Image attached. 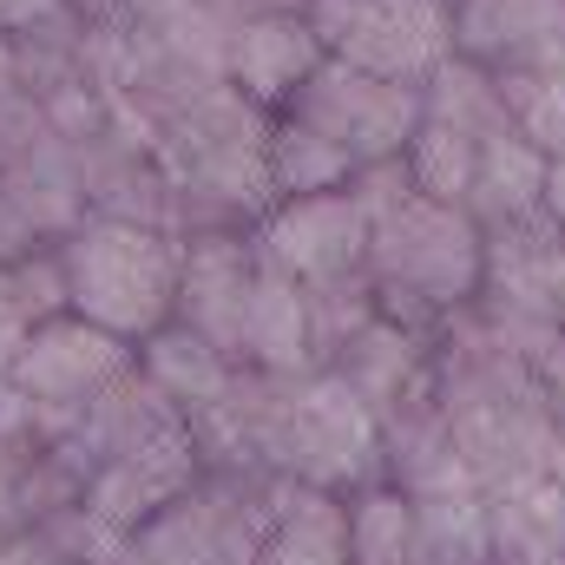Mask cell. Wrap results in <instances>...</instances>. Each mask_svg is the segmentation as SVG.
I'll return each mask as SVG.
<instances>
[{
	"label": "cell",
	"instance_id": "cell-21",
	"mask_svg": "<svg viewBox=\"0 0 565 565\" xmlns=\"http://www.w3.org/2000/svg\"><path fill=\"white\" fill-rule=\"evenodd\" d=\"M264 171H270V191L282 198H329V191H349L355 184V151L335 139H322L316 126L277 113L270 119V139H264Z\"/></svg>",
	"mask_w": 565,
	"mask_h": 565
},
{
	"label": "cell",
	"instance_id": "cell-34",
	"mask_svg": "<svg viewBox=\"0 0 565 565\" xmlns=\"http://www.w3.org/2000/svg\"><path fill=\"white\" fill-rule=\"evenodd\" d=\"M546 480H559V487H565V427L553 434V460H546Z\"/></svg>",
	"mask_w": 565,
	"mask_h": 565
},
{
	"label": "cell",
	"instance_id": "cell-3",
	"mask_svg": "<svg viewBox=\"0 0 565 565\" xmlns=\"http://www.w3.org/2000/svg\"><path fill=\"white\" fill-rule=\"evenodd\" d=\"M270 467H277V480L355 493V487L382 480V415L335 369L289 375Z\"/></svg>",
	"mask_w": 565,
	"mask_h": 565
},
{
	"label": "cell",
	"instance_id": "cell-18",
	"mask_svg": "<svg viewBox=\"0 0 565 565\" xmlns=\"http://www.w3.org/2000/svg\"><path fill=\"white\" fill-rule=\"evenodd\" d=\"M264 565H349V493L282 480L270 507Z\"/></svg>",
	"mask_w": 565,
	"mask_h": 565
},
{
	"label": "cell",
	"instance_id": "cell-29",
	"mask_svg": "<svg viewBox=\"0 0 565 565\" xmlns=\"http://www.w3.org/2000/svg\"><path fill=\"white\" fill-rule=\"evenodd\" d=\"M26 335H33V322L20 316V302L7 296V277H0V382L13 375V362H20V349H26Z\"/></svg>",
	"mask_w": 565,
	"mask_h": 565
},
{
	"label": "cell",
	"instance_id": "cell-38",
	"mask_svg": "<svg viewBox=\"0 0 565 565\" xmlns=\"http://www.w3.org/2000/svg\"><path fill=\"white\" fill-rule=\"evenodd\" d=\"M126 7H158V0H126Z\"/></svg>",
	"mask_w": 565,
	"mask_h": 565
},
{
	"label": "cell",
	"instance_id": "cell-5",
	"mask_svg": "<svg viewBox=\"0 0 565 565\" xmlns=\"http://www.w3.org/2000/svg\"><path fill=\"white\" fill-rule=\"evenodd\" d=\"M289 119L316 126L322 139L349 145L355 164H382V158H402L415 132H422L427 106H422V86H395V79H375V73H355L349 60H322L309 73V86L282 106Z\"/></svg>",
	"mask_w": 565,
	"mask_h": 565
},
{
	"label": "cell",
	"instance_id": "cell-1",
	"mask_svg": "<svg viewBox=\"0 0 565 565\" xmlns=\"http://www.w3.org/2000/svg\"><path fill=\"white\" fill-rule=\"evenodd\" d=\"M369 282L382 316L440 335V322L473 309L487 289V231L467 217V204L408 198L369 237Z\"/></svg>",
	"mask_w": 565,
	"mask_h": 565
},
{
	"label": "cell",
	"instance_id": "cell-6",
	"mask_svg": "<svg viewBox=\"0 0 565 565\" xmlns=\"http://www.w3.org/2000/svg\"><path fill=\"white\" fill-rule=\"evenodd\" d=\"M369 237H375V217L355 204V191L282 198V204H270V217L257 224V250L277 270H289L302 289L362 277L369 270Z\"/></svg>",
	"mask_w": 565,
	"mask_h": 565
},
{
	"label": "cell",
	"instance_id": "cell-13",
	"mask_svg": "<svg viewBox=\"0 0 565 565\" xmlns=\"http://www.w3.org/2000/svg\"><path fill=\"white\" fill-rule=\"evenodd\" d=\"M322 60H329V46H322V33L309 26V13H257V20H237L224 79H231L250 106H264V113L277 119L282 106L309 86V73H316Z\"/></svg>",
	"mask_w": 565,
	"mask_h": 565
},
{
	"label": "cell",
	"instance_id": "cell-37",
	"mask_svg": "<svg viewBox=\"0 0 565 565\" xmlns=\"http://www.w3.org/2000/svg\"><path fill=\"white\" fill-rule=\"evenodd\" d=\"M113 565H145V559H139V553H132V546H126V553H119V559H113Z\"/></svg>",
	"mask_w": 565,
	"mask_h": 565
},
{
	"label": "cell",
	"instance_id": "cell-36",
	"mask_svg": "<svg viewBox=\"0 0 565 565\" xmlns=\"http://www.w3.org/2000/svg\"><path fill=\"white\" fill-rule=\"evenodd\" d=\"M66 7H79V13H113V7H126V0H66Z\"/></svg>",
	"mask_w": 565,
	"mask_h": 565
},
{
	"label": "cell",
	"instance_id": "cell-25",
	"mask_svg": "<svg viewBox=\"0 0 565 565\" xmlns=\"http://www.w3.org/2000/svg\"><path fill=\"white\" fill-rule=\"evenodd\" d=\"M375 316H382V302H375L369 270L362 277H342V282H316L309 289V355H316V369H329Z\"/></svg>",
	"mask_w": 565,
	"mask_h": 565
},
{
	"label": "cell",
	"instance_id": "cell-19",
	"mask_svg": "<svg viewBox=\"0 0 565 565\" xmlns=\"http://www.w3.org/2000/svg\"><path fill=\"white\" fill-rule=\"evenodd\" d=\"M171 422H184L151 382H145V369L132 362L106 395H93L86 408H79V427H73V440H79V454L93 460V467H106V460H119V454H132L145 447L151 434H164Z\"/></svg>",
	"mask_w": 565,
	"mask_h": 565
},
{
	"label": "cell",
	"instance_id": "cell-35",
	"mask_svg": "<svg viewBox=\"0 0 565 565\" xmlns=\"http://www.w3.org/2000/svg\"><path fill=\"white\" fill-rule=\"evenodd\" d=\"M33 540H40V533H33ZM33 565H86V559H66V553H53V546L40 540V559H33Z\"/></svg>",
	"mask_w": 565,
	"mask_h": 565
},
{
	"label": "cell",
	"instance_id": "cell-27",
	"mask_svg": "<svg viewBox=\"0 0 565 565\" xmlns=\"http://www.w3.org/2000/svg\"><path fill=\"white\" fill-rule=\"evenodd\" d=\"M500 86H507V106H513V132L526 145H540L553 164H565V66L546 73V79L513 73Z\"/></svg>",
	"mask_w": 565,
	"mask_h": 565
},
{
	"label": "cell",
	"instance_id": "cell-31",
	"mask_svg": "<svg viewBox=\"0 0 565 565\" xmlns=\"http://www.w3.org/2000/svg\"><path fill=\"white\" fill-rule=\"evenodd\" d=\"M237 20H257V13H309V0H224Z\"/></svg>",
	"mask_w": 565,
	"mask_h": 565
},
{
	"label": "cell",
	"instance_id": "cell-9",
	"mask_svg": "<svg viewBox=\"0 0 565 565\" xmlns=\"http://www.w3.org/2000/svg\"><path fill=\"white\" fill-rule=\"evenodd\" d=\"M139 362L132 342L106 335L99 322L86 316H60V322H40L13 362V388H26L33 402H53V408H86L93 395H106L126 369Z\"/></svg>",
	"mask_w": 565,
	"mask_h": 565
},
{
	"label": "cell",
	"instance_id": "cell-8",
	"mask_svg": "<svg viewBox=\"0 0 565 565\" xmlns=\"http://www.w3.org/2000/svg\"><path fill=\"white\" fill-rule=\"evenodd\" d=\"M198 480H204V454H198V440H191V422H171L164 434H151L145 447L106 460V467H93L86 513H93L106 533H119V540L132 546V533L151 526L164 507H178Z\"/></svg>",
	"mask_w": 565,
	"mask_h": 565
},
{
	"label": "cell",
	"instance_id": "cell-33",
	"mask_svg": "<svg viewBox=\"0 0 565 565\" xmlns=\"http://www.w3.org/2000/svg\"><path fill=\"white\" fill-rule=\"evenodd\" d=\"M546 217L559 224V237H565V164H553V178H546Z\"/></svg>",
	"mask_w": 565,
	"mask_h": 565
},
{
	"label": "cell",
	"instance_id": "cell-24",
	"mask_svg": "<svg viewBox=\"0 0 565 565\" xmlns=\"http://www.w3.org/2000/svg\"><path fill=\"white\" fill-rule=\"evenodd\" d=\"M415 540V500L388 480H369L349 493V565H408Z\"/></svg>",
	"mask_w": 565,
	"mask_h": 565
},
{
	"label": "cell",
	"instance_id": "cell-11",
	"mask_svg": "<svg viewBox=\"0 0 565 565\" xmlns=\"http://www.w3.org/2000/svg\"><path fill=\"white\" fill-rule=\"evenodd\" d=\"M454 53L500 79H546L565 66V0H454Z\"/></svg>",
	"mask_w": 565,
	"mask_h": 565
},
{
	"label": "cell",
	"instance_id": "cell-10",
	"mask_svg": "<svg viewBox=\"0 0 565 565\" xmlns=\"http://www.w3.org/2000/svg\"><path fill=\"white\" fill-rule=\"evenodd\" d=\"M250 282H257V231L184 237V282H178V316H171V322L198 329L211 349H224V355L244 369Z\"/></svg>",
	"mask_w": 565,
	"mask_h": 565
},
{
	"label": "cell",
	"instance_id": "cell-20",
	"mask_svg": "<svg viewBox=\"0 0 565 565\" xmlns=\"http://www.w3.org/2000/svg\"><path fill=\"white\" fill-rule=\"evenodd\" d=\"M139 369L178 415L211 408V402L231 388V375H237V362H231L224 349H211V342H204L198 329H184V322H164L151 342H139Z\"/></svg>",
	"mask_w": 565,
	"mask_h": 565
},
{
	"label": "cell",
	"instance_id": "cell-16",
	"mask_svg": "<svg viewBox=\"0 0 565 565\" xmlns=\"http://www.w3.org/2000/svg\"><path fill=\"white\" fill-rule=\"evenodd\" d=\"M244 362L264 375H316L309 355V289L257 250L250 316H244Z\"/></svg>",
	"mask_w": 565,
	"mask_h": 565
},
{
	"label": "cell",
	"instance_id": "cell-26",
	"mask_svg": "<svg viewBox=\"0 0 565 565\" xmlns=\"http://www.w3.org/2000/svg\"><path fill=\"white\" fill-rule=\"evenodd\" d=\"M402 158H408L415 198H434V204H467L473 171H480V145H473V139H460V132H447V126L422 119V132H415V145H408Z\"/></svg>",
	"mask_w": 565,
	"mask_h": 565
},
{
	"label": "cell",
	"instance_id": "cell-30",
	"mask_svg": "<svg viewBox=\"0 0 565 565\" xmlns=\"http://www.w3.org/2000/svg\"><path fill=\"white\" fill-rule=\"evenodd\" d=\"M53 13H66V0H0V40L33 33V26L53 20Z\"/></svg>",
	"mask_w": 565,
	"mask_h": 565
},
{
	"label": "cell",
	"instance_id": "cell-4",
	"mask_svg": "<svg viewBox=\"0 0 565 565\" xmlns=\"http://www.w3.org/2000/svg\"><path fill=\"white\" fill-rule=\"evenodd\" d=\"M282 480L264 473H204L178 507L132 533L145 565H264L270 507Z\"/></svg>",
	"mask_w": 565,
	"mask_h": 565
},
{
	"label": "cell",
	"instance_id": "cell-7",
	"mask_svg": "<svg viewBox=\"0 0 565 565\" xmlns=\"http://www.w3.org/2000/svg\"><path fill=\"white\" fill-rule=\"evenodd\" d=\"M329 53L349 60L355 73L427 86L440 60H454V0H355Z\"/></svg>",
	"mask_w": 565,
	"mask_h": 565
},
{
	"label": "cell",
	"instance_id": "cell-32",
	"mask_svg": "<svg viewBox=\"0 0 565 565\" xmlns=\"http://www.w3.org/2000/svg\"><path fill=\"white\" fill-rule=\"evenodd\" d=\"M40 559V540H33V533H7V540H0V565H33Z\"/></svg>",
	"mask_w": 565,
	"mask_h": 565
},
{
	"label": "cell",
	"instance_id": "cell-15",
	"mask_svg": "<svg viewBox=\"0 0 565 565\" xmlns=\"http://www.w3.org/2000/svg\"><path fill=\"white\" fill-rule=\"evenodd\" d=\"M0 184L20 204V217L40 231V244H66L86 224V164H79V145L60 132H46L20 164H7Z\"/></svg>",
	"mask_w": 565,
	"mask_h": 565
},
{
	"label": "cell",
	"instance_id": "cell-28",
	"mask_svg": "<svg viewBox=\"0 0 565 565\" xmlns=\"http://www.w3.org/2000/svg\"><path fill=\"white\" fill-rule=\"evenodd\" d=\"M533 375H540V402H546V415L565 427V329L533 355Z\"/></svg>",
	"mask_w": 565,
	"mask_h": 565
},
{
	"label": "cell",
	"instance_id": "cell-12",
	"mask_svg": "<svg viewBox=\"0 0 565 565\" xmlns=\"http://www.w3.org/2000/svg\"><path fill=\"white\" fill-rule=\"evenodd\" d=\"M382 480L402 487L408 500H454V493H480L460 447H454V422L434 395V382L415 388L408 402H395L382 415Z\"/></svg>",
	"mask_w": 565,
	"mask_h": 565
},
{
	"label": "cell",
	"instance_id": "cell-2",
	"mask_svg": "<svg viewBox=\"0 0 565 565\" xmlns=\"http://www.w3.org/2000/svg\"><path fill=\"white\" fill-rule=\"evenodd\" d=\"M66 289H73V316L99 322L119 342H151L171 316H178V282H184V237L171 231H145L119 217H86L66 244Z\"/></svg>",
	"mask_w": 565,
	"mask_h": 565
},
{
	"label": "cell",
	"instance_id": "cell-23",
	"mask_svg": "<svg viewBox=\"0 0 565 565\" xmlns=\"http://www.w3.org/2000/svg\"><path fill=\"white\" fill-rule=\"evenodd\" d=\"M408 565H500V553H493V500L487 493L415 500Z\"/></svg>",
	"mask_w": 565,
	"mask_h": 565
},
{
	"label": "cell",
	"instance_id": "cell-22",
	"mask_svg": "<svg viewBox=\"0 0 565 565\" xmlns=\"http://www.w3.org/2000/svg\"><path fill=\"white\" fill-rule=\"evenodd\" d=\"M422 106L434 126H447V132H460V139H473V145H493L500 132H513V106H507L500 73H487L467 53L440 60V73L422 86Z\"/></svg>",
	"mask_w": 565,
	"mask_h": 565
},
{
	"label": "cell",
	"instance_id": "cell-14",
	"mask_svg": "<svg viewBox=\"0 0 565 565\" xmlns=\"http://www.w3.org/2000/svg\"><path fill=\"white\" fill-rule=\"evenodd\" d=\"M375 415H388L395 402H408L415 388L434 382V335L422 329H408V322H395V316H375L335 362H329Z\"/></svg>",
	"mask_w": 565,
	"mask_h": 565
},
{
	"label": "cell",
	"instance_id": "cell-17",
	"mask_svg": "<svg viewBox=\"0 0 565 565\" xmlns=\"http://www.w3.org/2000/svg\"><path fill=\"white\" fill-rule=\"evenodd\" d=\"M546 178H553V158L540 145H526L520 132H500L493 145H480V171H473V191H467V217L493 237V231H513V224H533L546 217Z\"/></svg>",
	"mask_w": 565,
	"mask_h": 565
}]
</instances>
